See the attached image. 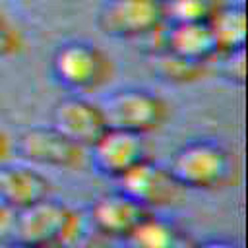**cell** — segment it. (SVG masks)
<instances>
[{"label":"cell","instance_id":"5bb4252c","mask_svg":"<svg viewBox=\"0 0 248 248\" xmlns=\"http://www.w3.org/2000/svg\"><path fill=\"white\" fill-rule=\"evenodd\" d=\"M184 240L182 231L172 221L153 211H147L126 238L130 248H184Z\"/></svg>","mask_w":248,"mask_h":248},{"label":"cell","instance_id":"ba28073f","mask_svg":"<svg viewBox=\"0 0 248 248\" xmlns=\"http://www.w3.org/2000/svg\"><path fill=\"white\" fill-rule=\"evenodd\" d=\"M118 182V192L140 203L141 207L153 211L159 207H167L174 203L180 196V186L170 176L167 165L155 163L151 157L136 165L130 172H126Z\"/></svg>","mask_w":248,"mask_h":248},{"label":"cell","instance_id":"6da1fadb","mask_svg":"<svg viewBox=\"0 0 248 248\" xmlns=\"http://www.w3.org/2000/svg\"><path fill=\"white\" fill-rule=\"evenodd\" d=\"M167 169L182 190L215 192L236 178V161L229 147L215 140H192L180 145Z\"/></svg>","mask_w":248,"mask_h":248},{"label":"cell","instance_id":"8fae6325","mask_svg":"<svg viewBox=\"0 0 248 248\" xmlns=\"http://www.w3.org/2000/svg\"><path fill=\"white\" fill-rule=\"evenodd\" d=\"M52 196V182L37 167L27 163H0V200L14 209L29 207Z\"/></svg>","mask_w":248,"mask_h":248},{"label":"cell","instance_id":"9c48e42d","mask_svg":"<svg viewBox=\"0 0 248 248\" xmlns=\"http://www.w3.org/2000/svg\"><path fill=\"white\" fill-rule=\"evenodd\" d=\"M149 157L143 136L108 128L91 147L89 163L91 169L110 180L122 178L136 165Z\"/></svg>","mask_w":248,"mask_h":248},{"label":"cell","instance_id":"7a4b0ae2","mask_svg":"<svg viewBox=\"0 0 248 248\" xmlns=\"http://www.w3.org/2000/svg\"><path fill=\"white\" fill-rule=\"evenodd\" d=\"M48 72L52 81L66 93L89 95L110 83L114 62L95 43L70 39L52 50Z\"/></svg>","mask_w":248,"mask_h":248},{"label":"cell","instance_id":"9a60e30c","mask_svg":"<svg viewBox=\"0 0 248 248\" xmlns=\"http://www.w3.org/2000/svg\"><path fill=\"white\" fill-rule=\"evenodd\" d=\"M147 64H149L151 72L161 81L176 83V85L200 81L207 74V64L184 60V58L165 50L163 46L151 50V54L147 56Z\"/></svg>","mask_w":248,"mask_h":248},{"label":"cell","instance_id":"44dd1931","mask_svg":"<svg viewBox=\"0 0 248 248\" xmlns=\"http://www.w3.org/2000/svg\"><path fill=\"white\" fill-rule=\"evenodd\" d=\"M12 155V138L0 128V163L8 161Z\"/></svg>","mask_w":248,"mask_h":248},{"label":"cell","instance_id":"8992f818","mask_svg":"<svg viewBox=\"0 0 248 248\" xmlns=\"http://www.w3.org/2000/svg\"><path fill=\"white\" fill-rule=\"evenodd\" d=\"M12 153L27 165L56 170H74L81 167L85 159V149L58 132L52 124L23 130L12 140Z\"/></svg>","mask_w":248,"mask_h":248},{"label":"cell","instance_id":"ac0fdd59","mask_svg":"<svg viewBox=\"0 0 248 248\" xmlns=\"http://www.w3.org/2000/svg\"><path fill=\"white\" fill-rule=\"evenodd\" d=\"M25 48V35L16 21L0 10V60L14 58Z\"/></svg>","mask_w":248,"mask_h":248},{"label":"cell","instance_id":"d6986e66","mask_svg":"<svg viewBox=\"0 0 248 248\" xmlns=\"http://www.w3.org/2000/svg\"><path fill=\"white\" fill-rule=\"evenodd\" d=\"M16 221H17V209H14L10 203L0 200V244L2 246H14L16 236Z\"/></svg>","mask_w":248,"mask_h":248},{"label":"cell","instance_id":"5b68a950","mask_svg":"<svg viewBox=\"0 0 248 248\" xmlns=\"http://www.w3.org/2000/svg\"><path fill=\"white\" fill-rule=\"evenodd\" d=\"M165 23V0H105L95 14L97 29L120 41L157 35Z\"/></svg>","mask_w":248,"mask_h":248},{"label":"cell","instance_id":"ffe728a7","mask_svg":"<svg viewBox=\"0 0 248 248\" xmlns=\"http://www.w3.org/2000/svg\"><path fill=\"white\" fill-rule=\"evenodd\" d=\"M190 248H242V246L229 238H205L190 244Z\"/></svg>","mask_w":248,"mask_h":248},{"label":"cell","instance_id":"2e32d148","mask_svg":"<svg viewBox=\"0 0 248 248\" xmlns=\"http://www.w3.org/2000/svg\"><path fill=\"white\" fill-rule=\"evenodd\" d=\"M165 4L167 21L209 23L221 6V0H165Z\"/></svg>","mask_w":248,"mask_h":248},{"label":"cell","instance_id":"7c38bea8","mask_svg":"<svg viewBox=\"0 0 248 248\" xmlns=\"http://www.w3.org/2000/svg\"><path fill=\"white\" fill-rule=\"evenodd\" d=\"M157 35L159 46L184 60L209 64L217 56V46L209 23L167 21Z\"/></svg>","mask_w":248,"mask_h":248},{"label":"cell","instance_id":"30bf717a","mask_svg":"<svg viewBox=\"0 0 248 248\" xmlns=\"http://www.w3.org/2000/svg\"><path fill=\"white\" fill-rule=\"evenodd\" d=\"M147 211L149 209L141 207L140 203H136L134 200L116 190L112 194L97 198L91 203L89 221L99 234L107 238L126 240Z\"/></svg>","mask_w":248,"mask_h":248},{"label":"cell","instance_id":"277c9868","mask_svg":"<svg viewBox=\"0 0 248 248\" xmlns=\"http://www.w3.org/2000/svg\"><path fill=\"white\" fill-rule=\"evenodd\" d=\"M99 105L108 128L136 136H147L161 130L170 116L169 101L145 87H122L110 91Z\"/></svg>","mask_w":248,"mask_h":248},{"label":"cell","instance_id":"4fadbf2b","mask_svg":"<svg viewBox=\"0 0 248 248\" xmlns=\"http://www.w3.org/2000/svg\"><path fill=\"white\" fill-rule=\"evenodd\" d=\"M209 29L215 39L217 54L246 46V8L240 2L225 4L209 19Z\"/></svg>","mask_w":248,"mask_h":248},{"label":"cell","instance_id":"52a82bcc","mask_svg":"<svg viewBox=\"0 0 248 248\" xmlns=\"http://www.w3.org/2000/svg\"><path fill=\"white\" fill-rule=\"evenodd\" d=\"M50 124L83 149H89L108 130L101 105L76 93L60 97L52 105Z\"/></svg>","mask_w":248,"mask_h":248},{"label":"cell","instance_id":"7402d4cb","mask_svg":"<svg viewBox=\"0 0 248 248\" xmlns=\"http://www.w3.org/2000/svg\"><path fill=\"white\" fill-rule=\"evenodd\" d=\"M10 248H31V246H21V244H14V246H10Z\"/></svg>","mask_w":248,"mask_h":248},{"label":"cell","instance_id":"e0dca14e","mask_svg":"<svg viewBox=\"0 0 248 248\" xmlns=\"http://www.w3.org/2000/svg\"><path fill=\"white\" fill-rule=\"evenodd\" d=\"M215 60H219V76L227 83H231L234 87L244 85V81H246V46L217 54Z\"/></svg>","mask_w":248,"mask_h":248},{"label":"cell","instance_id":"3957f363","mask_svg":"<svg viewBox=\"0 0 248 248\" xmlns=\"http://www.w3.org/2000/svg\"><path fill=\"white\" fill-rule=\"evenodd\" d=\"M81 215L52 196L17 211L14 244L31 248H68L79 234Z\"/></svg>","mask_w":248,"mask_h":248}]
</instances>
